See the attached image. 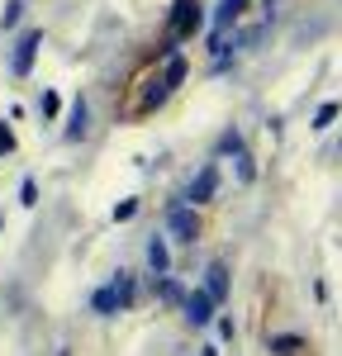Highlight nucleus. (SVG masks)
Masks as SVG:
<instances>
[{
    "label": "nucleus",
    "instance_id": "obj_4",
    "mask_svg": "<svg viewBox=\"0 0 342 356\" xmlns=\"http://www.w3.org/2000/svg\"><path fill=\"white\" fill-rule=\"evenodd\" d=\"M167 233L176 238V243H195L200 238V214L190 209V204H176L167 214Z\"/></svg>",
    "mask_w": 342,
    "mask_h": 356
},
{
    "label": "nucleus",
    "instance_id": "obj_2",
    "mask_svg": "<svg viewBox=\"0 0 342 356\" xmlns=\"http://www.w3.org/2000/svg\"><path fill=\"white\" fill-rule=\"evenodd\" d=\"M200 24H204L200 0H176V10H171V33H167V48H162V53H176V43H181V38H195Z\"/></svg>",
    "mask_w": 342,
    "mask_h": 356
},
{
    "label": "nucleus",
    "instance_id": "obj_8",
    "mask_svg": "<svg viewBox=\"0 0 342 356\" xmlns=\"http://www.w3.org/2000/svg\"><path fill=\"white\" fill-rule=\"evenodd\" d=\"M266 352L271 356H300L304 352V337H300V332H276V337L266 342Z\"/></svg>",
    "mask_w": 342,
    "mask_h": 356
},
{
    "label": "nucleus",
    "instance_id": "obj_7",
    "mask_svg": "<svg viewBox=\"0 0 342 356\" xmlns=\"http://www.w3.org/2000/svg\"><path fill=\"white\" fill-rule=\"evenodd\" d=\"M204 295H209L214 304L228 300V266L224 261H209V271H204Z\"/></svg>",
    "mask_w": 342,
    "mask_h": 356
},
{
    "label": "nucleus",
    "instance_id": "obj_6",
    "mask_svg": "<svg viewBox=\"0 0 342 356\" xmlns=\"http://www.w3.org/2000/svg\"><path fill=\"white\" fill-rule=\"evenodd\" d=\"M181 309H186V323H190V328H204V323H214V300H209L204 290L186 295V300H181Z\"/></svg>",
    "mask_w": 342,
    "mask_h": 356
},
{
    "label": "nucleus",
    "instance_id": "obj_17",
    "mask_svg": "<svg viewBox=\"0 0 342 356\" xmlns=\"http://www.w3.org/2000/svg\"><path fill=\"white\" fill-rule=\"evenodd\" d=\"M133 214H138V200H119L114 204V223H129Z\"/></svg>",
    "mask_w": 342,
    "mask_h": 356
},
{
    "label": "nucleus",
    "instance_id": "obj_11",
    "mask_svg": "<svg viewBox=\"0 0 342 356\" xmlns=\"http://www.w3.org/2000/svg\"><path fill=\"white\" fill-rule=\"evenodd\" d=\"M86 129H90V105H86V100H76V105H72V114H67V138H81Z\"/></svg>",
    "mask_w": 342,
    "mask_h": 356
},
{
    "label": "nucleus",
    "instance_id": "obj_9",
    "mask_svg": "<svg viewBox=\"0 0 342 356\" xmlns=\"http://www.w3.org/2000/svg\"><path fill=\"white\" fill-rule=\"evenodd\" d=\"M186 76H190V62H186L181 53H167V72H162V86H167V90H176V86L186 81Z\"/></svg>",
    "mask_w": 342,
    "mask_h": 356
},
{
    "label": "nucleus",
    "instance_id": "obj_19",
    "mask_svg": "<svg viewBox=\"0 0 342 356\" xmlns=\"http://www.w3.org/2000/svg\"><path fill=\"white\" fill-rule=\"evenodd\" d=\"M238 176H243V181H256V166H252V157H247V147L238 152Z\"/></svg>",
    "mask_w": 342,
    "mask_h": 356
},
{
    "label": "nucleus",
    "instance_id": "obj_20",
    "mask_svg": "<svg viewBox=\"0 0 342 356\" xmlns=\"http://www.w3.org/2000/svg\"><path fill=\"white\" fill-rule=\"evenodd\" d=\"M19 10H24V5H19V0H10V5H5V15H0V24L15 29V24H19Z\"/></svg>",
    "mask_w": 342,
    "mask_h": 356
},
{
    "label": "nucleus",
    "instance_id": "obj_14",
    "mask_svg": "<svg viewBox=\"0 0 342 356\" xmlns=\"http://www.w3.org/2000/svg\"><path fill=\"white\" fill-rule=\"evenodd\" d=\"M19 204H24V209H33V204H38V181H33V176H24V181H19Z\"/></svg>",
    "mask_w": 342,
    "mask_h": 356
},
{
    "label": "nucleus",
    "instance_id": "obj_21",
    "mask_svg": "<svg viewBox=\"0 0 342 356\" xmlns=\"http://www.w3.org/2000/svg\"><path fill=\"white\" fill-rule=\"evenodd\" d=\"M0 152H15V138H10V129H0Z\"/></svg>",
    "mask_w": 342,
    "mask_h": 356
},
{
    "label": "nucleus",
    "instance_id": "obj_13",
    "mask_svg": "<svg viewBox=\"0 0 342 356\" xmlns=\"http://www.w3.org/2000/svg\"><path fill=\"white\" fill-rule=\"evenodd\" d=\"M338 100H323V105H318V114H314V129H328V124H333V119H338Z\"/></svg>",
    "mask_w": 342,
    "mask_h": 356
},
{
    "label": "nucleus",
    "instance_id": "obj_10",
    "mask_svg": "<svg viewBox=\"0 0 342 356\" xmlns=\"http://www.w3.org/2000/svg\"><path fill=\"white\" fill-rule=\"evenodd\" d=\"M147 266H152L157 275H167V271H171V252H167V238H152V243H147Z\"/></svg>",
    "mask_w": 342,
    "mask_h": 356
},
{
    "label": "nucleus",
    "instance_id": "obj_12",
    "mask_svg": "<svg viewBox=\"0 0 342 356\" xmlns=\"http://www.w3.org/2000/svg\"><path fill=\"white\" fill-rule=\"evenodd\" d=\"M167 95H171V90H167L162 81H147V90H142V105H138V110L147 114V110H157V105H167Z\"/></svg>",
    "mask_w": 342,
    "mask_h": 356
},
{
    "label": "nucleus",
    "instance_id": "obj_15",
    "mask_svg": "<svg viewBox=\"0 0 342 356\" xmlns=\"http://www.w3.org/2000/svg\"><path fill=\"white\" fill-rule=\"evenodd\" d=\"M224 152H233V157L243 152V134H238V129H228V134L219 138V157H224Z\"/></svg>",
    "mask_w": 342,
    "mask_h": 356
},
{
    "label": "nucleus",
    "instance_id": "obj_16",
    "mask_svg": "<svg viewBox=\"0 0 342 356\" xmlns=\"http://www.w3.org/2000/svg\"><path fill=\"white\" fill-rule=\"evenodd\" d=\"M157 295H162L167 304H181V300H186V290H181V280H162V285H157Z\"/></svg>",
    "mask_w": 342,
    "mask_h": 356
},
{
    "label": "nucleus",
    "instance_id": "obj_1",
    "mask_svg": "<svg viewBox=\"0 0 342 356\" xmlns=\"http://www.w3.org/2000/svg\"><path fill=\"white\" fill-rule=\"evenodd\" d=\"M133 304V280L129 275H114L110 285H100L95 295H90V309L100 314V318H114L119 309H129Z\"/></svg>",
    "mask_w": 342,
    "mask_h": 356
},
{
    "label": "nucleus",
    "instance_id": "obj_3",
    "mask_svg": "<svg viewBox=\"0 0 342 356\" xmlns=\"http://www.w3.org/2000/svg\"><path fill=\"white\" fill-rule=\"evenodd\" d=\"M43 48V29H24L19 38H15V57H10V72L15 76H28L33 72V57Z\"/></svg>",
    "mask_w": 342,
    "mask_h": 356
},
{
    "label": "nucleus",
    "instance_id": "obj_5",
    "mask_svg": "<svg viewBox=\"0 0 342 356\" xmlns=\"http://www.w3.org/2000/svg\"><path fill=\"white\" fill-rule=\"evenodd\" d=\"M214 195H219V166L204 162V166H200V176L190 181V195H186V200H190V204H209Z\"/></svg>",
    "mask_w": 342,
    "mask_h": 356
},
{
    "label": "nucleus",
    "instance_id": "obj_22",
    "mask_svg": "<svg viewBox=\"0 0 342 356\" xmlns=\"http://www.w3.org/2000/svg\"><path fill=\"white\" fill-rule=\"evenodd\" d=\"M204 356H219V347H204Z\"/></svg>",
    "mask_w": 342,
    "mask_h": 356
},
{
    "label": "nucleus",
    "instance_id": "obj_18",
    "mask_svg": "<svg viewBox=\"0 0 342 356\" xmlns=\"http://www.w3.org/2000/svg\"><path fill=\"white\" fill-rule=\"evenodd\" d=\"M38 110H43V119H57V110H62V100H57L53 90H43V100H38Z\"/></svg>",
    "mask_w": 342,
    "mask_h": 356
}]
</instances>
